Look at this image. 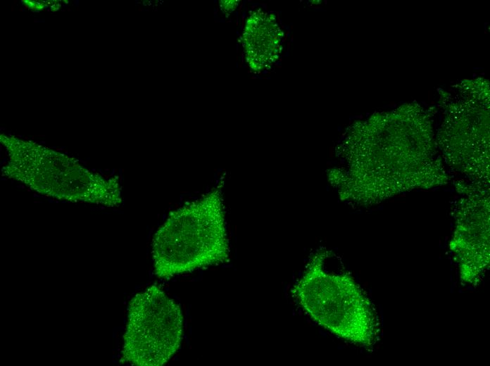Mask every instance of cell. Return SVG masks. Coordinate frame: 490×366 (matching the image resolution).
<instances>
[{
  "label": "cell",
  "mask_w": 490,
  "mask_h": 366,
  "mask_svg": "<svg viewBox=\"0 0 490 366\" xmlns=\"http://www.w3.org/2000/svg\"><path fill=\"white\" fill-rule=\"evenodd\" d=\"M151 255L154 272L163 279L228 260L229 241L218 187L170 213L154 234Z\"/></svg>",
  "instance_id": "cell-1"
},
{
  "label": "cell",
  "mask_w": 490,
  "mask_h": 366,
  "mask_svg": "<svg viewBox=\"0 0 490 366\" xmlns=\"http://www.w3.org/2000/svg\"><path fill=\"white\" fill-rule=\"evenodd\" d=\"M291 292L310 319L337 337L364 348L377 341L379 322L370 300L351 275L328 271L323 256L310 262Z\"/></svg>",
  "instance_id": "cell-2"
},
{
  "label": "cell",
  "mask_w": 490,
  "mask_h": 366,
  "mask_svg": "<svg viewBox=\"0 0 490 366\" xmlns=\"http://www.w3.org/2000/svg\"><path fill=\"white\" fill-rule=\"evenodd\" d=\"M1 139L9 155L1 169L3 176L58 200L108 207L122 203L117 177H104L65 155L32 142L6 136Z\"/></svg>",
  "instance_id": "cell-3"
},
{
  "label": "cell",
  "mask_w": 490,
  "mask_h": 366,
  "mask_svg": "<svg viewBox=\"0 0 490 366\" xmlns=\"http://www.w3.org/2000/svg\"><path fill=\"white\" fill-rule=\"evenodd\" d=\"M120 362L162 366L180 347L183 315L180 305L156 285L130 301Z\"/></svg>",
  "instance_id": "cell-4"
},
{
  "label": "cell",
  "mask_w": 490,
  "mask_h": 366,
  "mask_svg": "<svg viewBox=\"0 0 490 366\" xmlns=\"http://www.w3.org/2000/svg\"><path fill=\"white\" fill-rule=\"evenodd\" d=\"M269 19L266 14L256 13L247 20L244 44L246 60L251 66L264 67L270 63V40L268 35L270 31Z\"/></svg>",
  "instance_id": "cell-5"
}]
</instances>
